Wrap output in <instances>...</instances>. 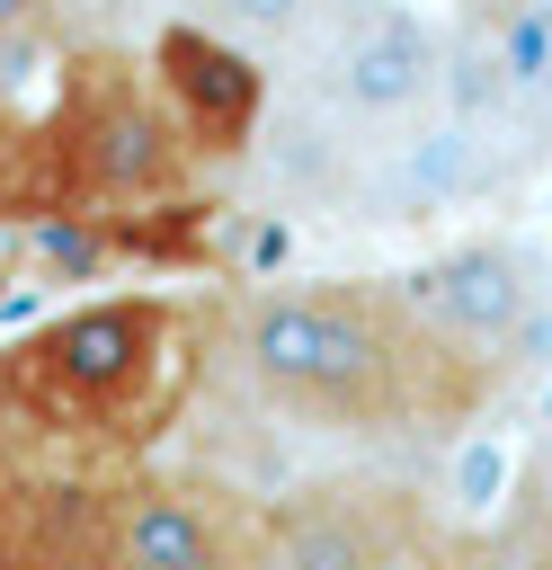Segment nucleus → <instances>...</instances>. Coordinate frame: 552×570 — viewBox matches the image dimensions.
Wrapping results in <instances>:
<instances>
[{
	"instance_id": "obj_14",
	"label": "nucleus",
	"mask_w": 552,
	"mask_h": 570,
	"mask_svg": "<svg viewBox=\"0 0 552 570\" xmlns=\"http://www.w3.org/2000/svg\"><path fill=\"white\" fill-rule=\"evenodd\" d=\"M472 9H516V0H472Z\"/></svg>"
},
{
	"instance_id": "obj_10",
	"label": "nucleus",
	"mask_w": 552,
	"mask_h": 570,
	"mask_svg": "<svg viewBox=\"0 0 552 570\" xmlns=\"http://www.w3.org/2000/svg\"><path fill=\"white\" fill-rule=\"evenodd\" d=\"M53 80H62L53 71V36H0V116L36 107Z\"/></svg>"
},
{
	"instance_id": "obj_5",
	"label": "nucleus",
	"mask_w": 552,
	"mask_h": 570,
	"mask_svg": "<svg viewBox=\"0 0 552 570\" xmlns=\"http://www.w3.org/2000/svg\"><path fill=\"white\" fill-rule=\"evenodd\" d=\"M401 294L445 347L481 356L499 383H516L552 347V258L516 232H472V240L436 249L427 267L401 276Z\"/></svg>"
},
{
	"instance_id": "obj_11",
	"label": "nucleus",
	"mask_w": 552,
	"mask_h": 570,
	"mask_svg": "<svg viewBox=\"0 0 552 570\" xmlns=\"http://www.w3.org/2000/svg\"><path fill=\"white\" fill-rule=\"evenodd\" d=\"M53 9H62V18H71L89 45H107V36H125V27H134L151 0H53Z\"/></svg>"
},
{
	"instance_id": "obj_15",
	"label": "nucleus",
	"mask_w": 552,
	"mask_h": 570,
	"mask_svg": "<svg viewBox=\"0 0 552 570\" xmlns=\"http://www.w3.org/2000/svg\"><path fill=\"white\" fill-rule=\"evenodd\" d=\"M0 428H9V392H0Z\"/></svg>"
},
{
	"instance_id": "obj_4",
	"label": "nucleus",
	"mask_w": 552,
	"mask_h": 570,
	"mask_svg": "<svg viewBox=\"0 0 552 570\" xmlns=\"http://www.w3.org/2000/svg\"><path fill=\"white\" fill-rule=\"evenodd\" d=\"M285 98L374 151L445 107V36L401 0H338L285 53Z\"/></svg>"
},
{
	"instance_id": "obj_7",
	"label": "nucleus",
	"mask_w": 552,
	"mask_h": 570,
	"mask_svg": "<svg viewBox=\"0 0 552 570\" xmlns=\"http://www.w3.org/2000/svg\"><path fill=\"white\" fill-rule=\"evenodd\" d=\"M142 71H151L160 107L178 116L196 169H205V160H249L258 125H267V62H258V53H240L231 36H214V27H196V18H160Z\"/></svg>"
},
{
	"instance_id": "obj_8",
	"label": "nucleus",
	"mask_w": 552,
	"mask_h": 570,
	"mask_svg": "<svg viewBox=\"0 0 552 570\" xmlns=\"http://www.w3.org/2000/svg\"><path fill=\"white\" fill-rule=\"evenodd\" d=\"M258 508L205 481H134L98 517L107 570H249Z\"/></svg>"
},
{
	"instance_id": "obj_3",
	"label": "nucleus",
	"mask_w": 552,
	"mask_h": 570,
	"mask_svg": "<svg viewBox=\"0 0 552 570\" xmlns=\"http://www.w3.org/2000/svg\"><path fill=\"white\" fill-rule=\"evenodd\" d=\"M169 347H178V312L160 294L80 303V312H62L53 330H36L27 347L0 356L9 419H36V428H125L169 383Z\"/></svg>"
},
{
	"instance_id": "obj_13",
	"label": "nucleus",
	"mask_w": 552,
	"mask_h": 570,
	"mask_svg": "<svg viewBox=\"0 0 552 570\" xmlns=\"http://www.w3.org/2000/svg\"><path fill=\"white\" fill-rule=\"evenodd\" d=\"M516 490H534L543 508H552V428H543V445H534V463H525V481Z\"/></svg>"
},
{
	"instance_id": "obj_2",
	"label": "nucleus",
	"mask_w": 552,
	"mask_h": 570,
	"mask_svg": "<svg viewBox=\"0 0 552 570\" xmlns=\"http://www.w3.org/2000/svg\"><path fill=\"white\" fill-rule=\"evenodd\" d=\"M45 160H53V214H89V223L178 205L196 178V151L178 134V116L160 107L151 71L107 53V45L71 53V71L53 80Z\"/></svg>"
},
{
	"instance_id": "obj_1",
	"label": "nucleus",
	"mask_w": 552,
	"mask_h": 570,
	"mask_svg": "<svg viewBox=\"0 0 552 570\" xmlns=\"http://www.w3.org/2000/svg\"><path fill=\"white\" fill-rule=\"evenodd\" d=\"M231 374L258 410L347 436V445H427L472 428L507 383L445 347L401 276H321V285H267L231 312Z\"/></svg>"
},
{
	"instance_id": "obj_6",
	"label": "nucleus",
	"mask_w": 552,
	"mask_h": 570,
	"mask_svg": "<svg viewBox=\"0 0 552 570\" xmlns=\"http://www.w3.org/2000/svg\"><path fill=\"white\" fill-rule=\"evenodd\" d=\"M445 543L436 508L383 472H329L258 508L249 570H418Z\"/></svg>"
},
{
	"instance_id": "obj_12",
	"label": "nucleus",
	"mask_w": 552,
	"mask_h": 570,
	"mask_svg": "<svg viewBox=\"0 0 552 570\" xmlns=\"http://www.w3.org/2000/svg\"><path fill=\"white\" fill-rule=\"evenodd\" d=\"M62 9L53 0H0V36H53Z\"/></svg>"
},
{
	"instance_id": "obj_9",
	"label": "nucleus",
	"mask_w": 552,
	"mask_h": 570,
	"mask_svg": "<svg viewBox=\"0 0 552 570\" xmlns=\"http://www.w3.org/2000/svg\"><path fill=\"white\" fill-rule=\"evenodd\" d=\"M329 9H338V0H178V18H196V27L231 36V45H240V53H258V62H267V53L285 62V53H294Z\"/></svg>"
}]
</instances>
